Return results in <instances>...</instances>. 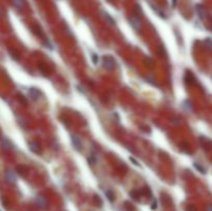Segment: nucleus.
I'll return each instance as SVG.
<instances>
[{
    "mask_svg": "<svg viewBox=\"0 0 212 211\" xmlns=\"http://www.w3.org/2000/svg\"><path fill=\"white\" fill-rule=\"evenodd\" d=\"M101 61H103V69H108V71H113L115 69V66H116V61L111 56H103Z\"/></svg>",
    "mask_w": 212,
    "mask_h": 211,
    "instance_id": "1",
    "label": "nucleus"
},
{
    "mask_svg": "<svg viewBox=\"0 0 212 211\" xmlns=\"http://www.w3.org/2000/svg\"><path fill=\"white\" fill-rule=\"evenodd\" d=\"M28 94H29V96L31 97L32 100H38L40 96V91L38 90V88H35V87H31V88H29L28 89Z\"/></svg>",
    "mask_w": 212,
    "mask_h": 211,
    "instance_id": "2",
    "label": "nucleus"
},
{
    "mask_svg": "<svg viewBox=\"0 0 212 211\" xmlns=\"http://www.w3.org/2000/svg\"><path fill=\"white\" fill-rule=\"evenodd\" d=\"M29 146V149L31 150L33 153H40V151H41V148H40V143L35 142V141H31V142H29L28 144Z\"/></svg>",
    "mask_w": 212,
    "mask_h": 211,
    "instance_id": "3",
    "label": "nucleus"
},
{
    "mask_svg": "<svg viewBox=\"0 0 212 211\" xmlns=\"http://www.w3.org/2000/svg\"><path fill=\"white\" fill-rule=\"evenodd\" d=\"M129 23H130L132 27L135 29V30H137V31L141 30V22H140V19H139V18L132 17L130 19H129Z\"/></svg>",
    "mask_w": 212,
    "mask_h": 211,
    "instance_id": "4",
    "label": "nucleus"
},
{
    "mask_svg": "<svg viewBox=\"0 0 212 211\" xmlns=\"http://www.w3.org/2000/svg\"><path fill=\"white\" fill-rule=\"evenodd\" d=\"M72 143L76 150L80 151L81 149H82V142H81V139L79 137H77V136H75V135L72 136Z\"/></svg>",
    "mask_w": 212,
    "mask_h": 211,
    "instance_id": "5",
    "label": "nucleus"
},
{
    "mask_svg": "<svg viewBox=\"0 0 212 211\" xmlns=\"http://www.w3.org/2000/svg\"><path fill=\"white\" fill-rule=\"evenodd\" d=\"M196 9H197L198 16L200 17L201 20H204L206 18V9H205V7L203 5H201V4H198L196 6Z\"/></svg>",
    "mask_w": 212,
    "mask_h": 211,
    "instance_id": "6",
    "label": "nucleus"
},
{
    "mask_svg": "<svg viewBox=\"0 0 212 211\" xmlns=\"http://www.w3.org/2000/svg\"><path fill=\"white\" fill-rule=\"evenodd\" d=\"M35 202H36V204L40 206V208H43V209H46L47 206H48V202H47V200L45 199L43 197H41V196H38V197H36V199H35Z\"/></svg>",
    "mask_w": 212,
    "mask_h": 211,
    "instance_id": "7",
    "label": "nucleus"
},
{
    "mask_svg": "<svg viewBox=\"0 0 212 211\" xmlns=\"http://www.w3.org/2000/svg\"><path fill=\"white\" fill-rule=\"evenodd\" d=\"M32 31H33V33H34L36 36L40 37V38H43V30H41V28H40V25H33L31 27Z\"/></svg>",
    "mask_w": 212,
    "mask_h": 211,
    "instance_id": "8",
    "label": "nucleus"
},
{
    "mask_svg": "<svg viewBox=\"0 0 212 211\" xmlns=\"http://www.w3.org/2000/svg\"><path fill=\"white\" fill-rule=\"evenodd\" d=\"M17 172L21 176H23V177H26L28 175V169H27L26 166H23V165L17 166Z\"/></svg>",
    "mask_w": 212,
    "mask_h": 211,
    "instance_id": "9",
    "label": "nucleus"
},
{
    "mask_svg": "<svg viewBox=\"0 0 212 211\" xmlns=\"http://www.w3.org/2000/svg\"><path fill=\"white\" fill-rule=\"evenodd\" d=\"M140 195L144 196V197H147V198H151L152 197V191L148 186H144L143 188H141V191H139Z\"/></svg>",
    "mask_w": 212,
    "mask_h": 211,
    "instance_id": "10",
    "label": "nucleus"
},
{
    "mask_svg": "<svg viewBox=\"0 0 212 211\" xmlns=\"http://www.w3.org/2000/svg\"><path fill=\"white\" fill-rule=\"evenodd\" d=\"M184 79H185L186 83H188V84H194V83L196 82L195 77H194V75H192L190 71H186V73H185V77H184Z\"/></svg>",
    "mask_w": 212,
    "mask_h": 211,
    "instance_id": "11",
    "label": "nucleus"
},
{
    "mask_svg": "<svg viewBox=\"0 0 212 211\" xmlns=\"http://www.w3.org/2000/svg\"><path fill=\"white\" fill-rule=\"evenodd\" d=\"M5 177H6V180L11 183H14L16 182V176H14V173L12 171H6L5 173Z\"/></svg>",
    "mask_w": 212,
    "mask_h": 211,
    "instance_id": "12",
    "label": "nucleus"
},
{
    "mask_svg": "<svg viewBox=\"0 0 212 211\" xmlns=\"http://www.w3.org/2000/svg\"><path fill=\"white\" fill-rule=\"evenodd\" d=\"M17 100H18V102H19V103L22 104V105H24V106H26L27 104H28V100H27V98L24 96L23 94H21V93L17 94Z\"/></svg>",
    "mask_w": 212,
    "mask_h": 211,
    "instance_id": "13",
    "label": "nucleus"
},
{
    "mask_svg": "<svg viewBox=\"0 0 212 211\" xmlns=\"http://www.w3.org/2000/svg\"><path fill=\"white\" fill-rule=\"evenodd\" d=\"M105 194H106V197L107 199L109 200L110 202L113 203L115 201V196H114V193H113L112 191H110V189H107L106 191H105Z\"/></svg>",
    "mask_w": 212,
    "mask_h": 211,
    "instance_id": "14",
    "label": "nucleus"
},
{
    "mask_svg": "<svg viewBox=\"0 0 212 211\" xmlns=\"http://www.w3.org/2000/svg\"><path fill=\"white\" fill-rule=\"evenodd\" d=\"M1 143H2V147L4 149H6V150H11V149H12V147H13L12 143L9 142L7 139H2Z\"/></svg>",
    "mask_w": 212,
    "mask_h": 211,
    "instance_id": "15",
    "label": "nucleus"
},
{
    "mask_svg": "<svg viewBox=\"0 0 212 211\" xmlns=\"http://www.w3.org/2000/svg\"><path fill=\"white\" fill-rule=\"evenodd\" d=\"M129 196L132 197V199L135 200V201H139V200H140V193H139V191L134 189V191H129Z\"/></svg>",
    "mask_w": 212,
    "mask_h": 211,
    "instance_id": "16",
    "label": "nucleus"
},
{
    "mask_svg": "<svg viewBox=\"0 0 212 211\" xmlns=\"http://www.w3.org/2000/svg\"><path fill=\"white\" fill-rule=\"evenodd\" d=\"M13 2H14V5L16 7H18V9H23L25 6V1L24 0H13Z\"/></svg>",
    "mask_w": 212,
    "mask_h": 211,
    "instance_id": "17",
    "label": "nucleus"
},
{
    "mask_svg": "<svg viewBox=\"0 0 212 211\" xmlns=\"http://www.w3.org/2000/svg\"><path fill=\"white\" fill-rule=\"evenodd\" d=\"M124 208H125L126 211H136L135 206L132 205L130 202H127V201L124 202Z\"/></svg>",
    "mask_w": 212,
    "mask_h": 211,
    "instance_id": "18",
    "label": "nucleus"
},
{
    "mask_svg": "<svg viewBox=\"0 0 212 211\" xmlns=\"http://www.w3.org/2000/svg\"><path fill=\"white\" fill-rule=\"evenodd\" d=\"M194 167H195L197 170H198L200 173H202V174H206V169L204 168L203 166H201L200 164H198V163H195L194 164Z\"/></svg>",
    "mask_w": 212,
    "mask_h": 211,
    "instance_id": "19",
    "label": "nucleus"
},
{
    "mask_svg": "<svg viewBox=\"0 0 212 211\" xmlns=\"http://www.w3.org/2000/svg\"><path fill=\"white\" fill-rule=\"evenodd\" d=\"M93 202H94L95 205L98 206V207H100V206L103 205V201H101V199H100V197L98 195H94V197H93Z\"/></svg>",
    "mask_w": 212,
    "mask_h": 211,
    "instance_id": "20",
    "label": "nucleus"
},
{
    "mask_svg": "<svg viewBox=\"0 0 212 211\" xmlns=\"http://www.w3.org/2000/svg\"><path fill=\"white\" fill-rule=\"evenodd\" d=\"M9 53H11V55H12V57L14 58V59H16V60H19L20 59V54L18 53L16 50H14V49H9Z\"/></svg>",
    "mask_w": 212,
    "mask_h": 211,
    "instance_id": "21",
    "label": "nucleus"
},
{
    "mask_svg": "<svg viewBox=\"0 0 212 211\" xmlns=\"http://www.w3.org/2000/svg\"><path fill=\"white\" fill-rule=\"evenodd\" d=\"M151 7H152V9H153V11H154V12L156 13V14H157L158 16H159V17H161V18H163V19L166 18V16H165V14H163V13L161 12V9H157L156 6L152 5V4H151Z\"/></svg>",
    "mask_w": 212,
    "mask_h": 211,
    "instance_id": "22",
    "label": "nucleus"
},
{
    "mask_svg": "<svg viewBox=\"0 0 212 211\" xmlns=\"http://www.w3.org/2000/svg\"><path fill=\"white\" fill-rule=\"evenodd\" d=\"M103 17L106 18V20L109 22V24H111V25H114V24H115V21L113 20L112 17H111V16H110L108 13H103Z\"/></svg>",
    "mask_w": 212,
    "mask_h": 211,
    "instance_id": "23",
    "label": "nucleus"
},
{
    "mask_svg": "<svg viewBox=\"0 0 212 211\" xmlns=\"http://www.w3.org/2000/svg\"><path fill=\"white\" fill-rule=\"evenodd\" d=\"M88 160V164L90 166H94L95 164H96V158H95V156L93 154H91V155L88 157V160Z\"/></svg>",
    "mask_w": 212,
    "mask_h": 211,
    "instance_id": "24",
    "label": "nucleus"
},
{
    "mask_svg": "<svg viewBox=\"0 0 212 211\" xmlns=\"http://www.w3.org/2000/svg\"><path fill=\"white\" fill-rule=\"evenodd\" d=\"M91 59H92V62H93V64L94 65H97V63H98V55L97 54H93L91 55Z\"/></svg>",
    "mask_w": 212,
    "mask_h": 211,
    "instance_id": "25",
    "label": "nucleus"
},
{
    "mask_svg": "<svg viewBox=\"0 0 212 211\" xmlns=\"http://www.w3.org/2000/svg\"><path fill=\"white\" fill-rule=\"evenodd\" d=\"M204 43H205V45H206L207 48H209V49H211V50H212V40H210V38H206Z\"/></svg>",
    "mask_w": 212,
    "mask_h": 211,
    "instance_id": "26",
    "label": "nucleus"
},
{
    "mask_svg": "<svg viewBox=\"0 0 212 211\" xmlns=\"http://www.w3.org/2000/svg\"><path fill=\"white\" fill-rule=\"evenodd\" d=\"M184 104H186V106H185V108H186V110L190 111V110H192V104H190V102H189L188 100H186L185 102H184Z\"/></svg>",
    "mask_w": 212,
    "mask_h": 211,
    "instance_id": "27",
    "label": "nucleus"
},
{
    "mask_svg": "<svg viewBox=\"0 0 212 211\" xmlns=\"http://www.w3.org/2000/svg\"><path fill=\"white\" fill-rule=\"evenodd\" d=\"M156 207H157V202H156V200H153V201H152V204H151V209L152 210H155Z\"/></svg>",
    "mask_w": 212,
    "mask_h": 211,
    "instance_id": "28",
    "label": "nucleus"
},
{
    "mask_svg": "<svg viewBox=\"0 0 212 211\" xmlns=\"http://www.w3.org/2000/svg\"><path fill=\"white\" fill-rule=\"evenodd\" d=\"M129 160H130L132 163H134V165H135V166H137V167H141V165H140V164L138 163V162L135 160V158H134V157H129Z\"/></svg>",
    "mask_w": 212,
    "mask_h": 211,
    "instance_id": "29",
    "label": "nucleus"
},
{
    "mask_svg": "<svg viewBox=\"0 0 212 211\" xmlns=\"http://www.w3.org/2000/svg\"><path fill=\"white\" fill-rule=\"evenodd\" d=\"M186 211H197L196 207L194 205H188V207L186 208Z\"/></svg>",
    "mask_w": 212,
    "mask_h": 211,
    "instance_id": "30",
    "label": "nucleus"
},
{
    "mask_svg": "<svg viewBox=\"0 0 212 211\" xmlns=\"http://www.w3.org/2000/svg\"><path fill=\"white\" fill-rule=\"evenodd\" d=\"M176 3H177V0H172V6L175 7L176 6Z\"/></svg>",
    "mask_w": 212,
    "mask_h": 211,
    "instance_id": "31",
    "label": "nucleus"
},
{
    "mask_svg": "<svg viewBox=\"0 0 212 211\" xmlns=\"http://www.w3.org/2000/svg\"><path fill=\"white\" fill-rule=\"evenodd\" d=\"M207 211H212V204L211 205H208V207H207Z\"/></svg>",
    "mask_w": 212,
    "mask_h": 211,
    "instance_id": "32",
    "label": "nucleus"
},
{
    "mask_svg": "<svg viewBox=\"0 0 212 211\" xmlns=\"http://www.w3.org/2000/svg\"><path fill=\"white\" fill-rule=\"evenodd\" d=\"M0 16H1V11H0Z\"/></svg>",
    "mask_w": 212,
    "mask_h": 211,
    "instance_id": "33",
    "label": "nucleus"
}]
</instances>
